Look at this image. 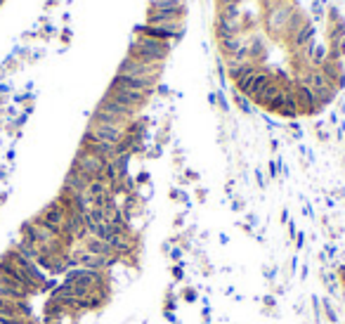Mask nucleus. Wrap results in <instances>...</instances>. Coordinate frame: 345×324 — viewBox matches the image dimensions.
I'll list each match as a JSON object with an SVG mask.
<instances>
[{
  "instance_id": "obj_5",
  "label": "nucleus",
  "mask_w": 345,
  "mask_h": 324,
  "mask_svg": "<svg viewBox=\"0 0 345 324\" xmlns=\"http://www.w3.org/2000/svg\"><path fill=\"white\" fill-rule=\"evenodd\" d=\"M107 97L116 99L119 104H123L125 109H130L135 114H137L140 109L147 107V102H149V95H144V93H132V90H125V88H119V85H109Z\"/></svg>"
},
{
  "instance_id": "obj_12",
  "label": "nucleus",
  "mask_w": 345,
  "mask_h": 324,
  "mask_svg": "<svg viewBox=\"0 0 345 324\" xmlns=\"http://www.w3.org/2000/svg\"><path fill=\"white\" fill-rule=\"evenodd\" d=\"M288 43H291V50H293V52L303 50L305 45H310V43H314V26H312V22H305V24L293 33V38H291Z\"/></svg>"
},
{
  "instance_id": "obj_30",
  "label": "nucleus",
  "mask_w": 345,
  "mask_h": 324,
  "mask_svg": "<svg viewBox=\"0 0 345 324\" xmlns=\"http://www.w3.org/2000/svg\"><path fill=\"white\" fill-rule=\"evenodd\" d=\"M277 173H279V161H270V166H267V175L270 178H277Z\"/></svg>"
},
{
  "instance_id": "obj_22",
  "label": "nucleus",
  "mask_w": 345,
  "mask_h": 324,
  "mask_svg": "<svg viewBox=\"0 0 345 324\" xmlns=\"http://www.w3.org/2000/svg\"><path fill=\"white\" fill-rule=\"evenodd\" d=\"M152 7H185L182 0H149Z\"/></svg>"
},
{
  "instance_id": "obj_37",
  "label": "nucleus",
  "mask_w": 345,
  "mask_h": 324,
  "mask_svg": "<svg viewBox=\"0 0 345 324\" xmlns=\"http://www.w3.org/2000/svg\"><path fill=\"white\" fill-rule=\"evenodd\" d=\"M308 272H310V265H303V267H300V279H303V282L308 279Z\"/></svg>"
},
{
  "instance_id": "obj_24",
  "label": "nucleus",
  "mask_w": 345,
  "mask_h": 324,
  "mask_svg": "<svg viewBox=\"0 0 345 324\" xmlns=\"http://www.w3.org/2000/svg\"><path fill=\"white\" fill-rule=\"evenodd\" d=\"M260 300H262V305L267 308L265 312H270V310H274V308H277V296H274V293H265Z\"/></svg>"
},
{
  "instance_id": "obj_25",
  "label": "nucleus",
  "mask_w": 345,
  "mask_h": 324,
  "mask_svg": "<svg viewBox=\"0 0 345 324\" xmlns=\"http://www.w3.org/2000/svg\"><path fill=\"white\" fill-rule=\"evenodd\" d=\"M336 279H338V287L343 289V298H345V263L336 267Z\"/></svg>"
},
{
  "instance_id": "obj_10",
  "label": "nucleus",
  "mask_w": 345,
  "mask_h": 324,
  "mask_svg": "<svg viewBox=\"0 0 345 324\" xmlns=\"http://www.w3.org/2000/svg\"><path fill=\"white\" fill-rule=\"evenodd\" d=\"M81 147L88 149V152H93V154H97V156H102V159H107V161H111V159L116 156V147H111V144H107V142H99V140L93 137L88 130H85L83 140H81Z\"/></svg>"
},
{
  "instance_id": "obj_38",
  "label": "nucleus",
  "mask_w": 345,
  "mask_h": 324,
  "mask_svg": "<svg viewBox=\"0 0 345 324\" xmlns=\"http://www.w3.org/2000/svg\"><path fill=\"white\" fill-rule=\"evenodd\" d=\"M246 220H249V225H258V216H255V213H249Z\"/></svg>"
},
{
  "instance_id": "obj_21",
  "label": "nucleus",
  "mask_w": 345,
  "mask_h": 324,
  "mask_svg": "<svg viewBox=\"0 0 345 324\" xmlns=\"http://www.w3.org/2000/svg\"><path fill=\"white\" fill-rule=\"evenodd\" d=\"M199 298H201V296H199V291H196L194 287H185V289H182V300H185V303H196Z\"/></svg>"
},
{
  "instance_id": "obj_20",
  "label": "nucleus",
  "mask_w": 345,
  "mask_h": 324,
  "mask_svg": "<svg viewBox=\"0 0 345 324\" xmlns=\"http://www.w3.org/2000/svg\"><path fill=\"white\" fill-rule=\"evenodd\" d=\"M170 277H173V282H185V263L182 260L170 265Z\"/></svg>"
},
{
  "instance_id": "obj_26",
  "label": "nucleus",
  "mask_w": 345,
  "mask_h": 324,
  "mask_svg": "<svg viewBox=\"0 0 345 324\" xmlns=\"http://www.w3.org/2000/svg\"><path fill=\"white\" fill-rule=\"evenodd\" d=\"M203 308H201V317H203V324H208L211 322V303H208V298L203 296Z\"/></svg>"
},
{
  "instance_id": "obj_31",
  "label": "nucleus",
  "mask_w": 345,
  "mask_h": 324,
  "mask_svg": "<svg viewBox=\"0 0 345 324\" xmlns=\"http://www.w3.org/2000/svg\"><path fill=\"white\" fill-rule=\"evenodd\" d=\"M286 232H288V241L296 239L298 229H296V223H293V220H291V223H286Z\"/></svg>"
},
{
  "instance_id": "obj_15",
  "label": "nucleus",
  "mask_w": 345,
  "mask_h": 324,
  "mask_svg": "<svg viewBox=\"0 0 345 324\" xmlns=\"http://www.w3.org/2000/svg\"><path fill=\"white\" fill-rule=\"evenodd\" d=\"M326 57H329V48L317 43L314 50H312V57H310V66H312V69H319L321 64L326 62Z\"/></svg>"
},
{
  "instance_id": "obj_32",
  "label": "nucleus",
  "mask_w": 345,
  "mask_h": 324,
  "mask_svg": "<svg viewBox=\"0 0 345 324\" xmlns=\"http://www.w3.org/2000/svg\"><path fill=\"white\" fill-rule=\"evenodd\" d=\"M286 267H288V270H286V272H288V277H293V275H296V267H298V258H291Z\"/></svg>"
},
{
  "instance_id": "obj_27",
  "label": "nucleus",
  "mask_w": 345,
  "mask_h": 324,
  "mask_svg": "<svg viewBox=\"0 0 345 324\" xmlns=\"http://www.w3.org/2000/svg\"><path fill=\"white\" fill-rule=\"evenodd\" d=\"M182 249H180V246H173V249H170V253H168V258H170V260H173V263H180V260H182Z\"/></svg>"
},
{
  "instance_id": "obj_13",
  "label": "nucleus",
  "mask_w": 345,
  "mask_h": 324,
  "mask_svg": "<svg viewBox=\"0 0 345 324\" xmlns=\"http://www.w3.org/2000/svg\"><path fill=\"white\" fill-rule=\"evenodd\" d=\"M239 31H241V24H239V22L218 17V22H215V36H218V40H222V38H234V36H239Z\"/></svg>"
},
{
  "instance_id": "obj_36",
  "label": "nucleus",
  "mask_w": 345,
  "mask_h": 324,
  "mask_svg": "<svg viewBox=\"0 0 345 324\" xmlns=\"http://www.w3.org/2000/svg\"><path fill=\"white\" fill-rule=\"evenodd\" d=\"M185 175H187V180H189V182H196V180H199V175H196L194 170H185Z\"/></svg>"
},
{
  "instance_id": "obj_33",
  "label": "nucleus",
  "mask_w": 345,
  "mask_h": 324,
  "mask_svg": "<svg viewBox=\"0 0 345 324\" xmlns=\"http://www.w3.org/2000/svg\"><path fill=\"white\" fill-rule=\"evenodd\" d=\"M293 241H296V249L300 251V249L305 246V232H298V234H296V239H293Z\"/></svg>"
},
{
  "instance_id": "obj_3",
  "label": "nucleus",
  "mask_w": 345,
  "mask_h": 324,
  "mask_svg": "<svg viewBox=\"0 0 345 324\" xmlns=\"http://www.w3.org/2000/svg\"><path fill=\"white\" fill-rule=\"evenodd\" d=\"M163 71V64H147L140 62L135 57H125L119 66V76H130V78H147V81H156L158 83V76Z\"/></svg>"
},
{
  "instance_id": "obj_2",
  "label": "nucleus",
  "mask_w": 345,
  "mask_h": 324,
  "mask_svg": "<svg viewBox=\"0 0 345 324\" xmlns=\"http://www.w3.org/2000/svg\"><path fill=\"white\" fill-rule=\"evenodd\" d=\"M293 14H296L293 2H279V5L270 7L267 14H265V26H267L270 36L282 38V40H284L286 26H288V22L293 19Z\"/></svg>"
},
{
  "instance_id": "obj_7",
  "label": "nucleus",
  "mask_w": 345,
  "mask_h": 324,
  "mask_svg": "<svg viewBox=\"0 0 345 324\" xmlns=\"http://www.w3.org/2000/svg\"><path fill=\"white\" fill-rule=\"evenodd\" d=\"M185 19V7H149L147 12V24L161 26V24H173Z\"/></svg>"
},
{
  "instance_id": "obj_9",
  "label": "nucleus",
  "mask_w": 345,
  "mask_h": 324,
  "mask_svg": "<svg viewBox=\"0 0 345 324\" xmlns=\"http://www.w3.org/2000/svg\"><path fill=\"white\" fill-rule=\"evenodd\" d=\"M111 85H119V88H125V90H132V93H144V95H154L156 90V81H147V78H130V76H114Z\"/></svg>"
},
{
  "instance_id": "obj_23",
  "label": "nucleus",
  "mask_w": 345,
  "mask_h": 324,
  "mask_svg": "<svg viewBox=\"0 0 345 324\" xmlns=\"http://www.w3.org/2000/svg\"><path fill=\"white\" fill-rule=\"evenodd\" d=\"M310 303H312V315H314V324H321V300H319V296H312V298H310Z\"/></svg>"
},
{
  "instance_id": "obj_42",
  "label": "nucleus",
  "mask_w": 345,
  "mask_h": 324,
  "mask_svg": "<svg viewBox=\"0 0 345 324\" xmlns=\"http://www.w3.org/2000/svg\"><path fill=\"white\" fill-rule=\"evenodd\" d=\"M282 223H288V211H286V208L282 211Z\"/></svg>"
},
{
  "instance_id": "obj_8",
  "label": "nucleus",
  "mask_w": 345,
  "mask_h": 324,
  "mask_svg": "<svg viewBox=\"0 0 345 324\" xmlns=\"http://www.w3.org/2000/svg\"><path fill=\"white\" fill-rule=\"evenodd\" d=\"M88 132H90L93 137H97L99 142H107V144H111V147H116V144L123 140L125 128H119V126H107V123H93V121H90Z\"/></svg>"
},
{
  "instance_id": "obj_41",
  "label": "nucleus",
  "mask_w": 345,
  "mask_h": 324,
  "mask_svg": "<svg viewBox=\"0 0 345 324\" xmlns=\"http://www.w3.org/2000/svg\"><path fill=\"white\" fill-rule=\"evenodd\" d=\"M196 194H199V201H206V190H199Z\"/></svg>"
},
{
  "instance_id": "obj_6",
  "label": "nucleus",
  "mask_w": 345,
  "mask_h": 324,
  "mask_svg": "<svg viewBox=\"0 0 345 324\" xmlns=\"http://www.w3.org/2000/svg\"><path fill=\"white\" fill-rule=\"evenodd\" d=\"M38 220L40 223H45L50 229H55L57 234H62V227H64V220H66V211H64V206L55 199V201H50L40 213H38Z\"/></svg>"
},
{
  "instance_id": "obj_16",
  "label": "nucleus",
  "mask_w": 345,
  "mask_h": 324,
  "mask_svg": "<svg viewBox=\"0 0 345 324\" xmlns=\"http://www.w3.org/2000/svg\"><path fill=\"white\" fill-rule=\"evenodd\" d=\"M232 99H234V104L239 107V111H241V114H253V111H255L253 102H251L246 95H241L239 90H232Z\"/></svg>"
},
{
  "instance_id": "obj_35",
  "label": "nucleus",
  "mask_w": 345,
  "mask_h": 324,
  "mask_svg": "<svg viewBox=\"0 0 345 324\" xmlns=\"http://www.w3.org/2000/svg\"><path fill=\"white\" fill-rule=\"evenodd\" d=\"M182 225H185V218H182V216H175V220H173V227L180 229Z\"/></svg>"
},
{
  "instance_id": "obj_39",
  "label": "nucleus",
  "mask_w": 345,
  "mask_h": 324,
  "mask_svg": "<svg viewBox=\"0 0 345 324\" xmlns=\"http://www.w3.org/2000/svg\"><path fill=\"white\" fill-rule=\"evenodd\" d=\"M241 208H244V204H241V201H232V211H241Z\"/></svg>"
},
{
  "instance_id": "obj_40",
  "label": "nucleus",
  "mask_w": 345,
  "mask_h": 324,
  "mask_svg": "<svg viewBox=\"0 0 345 324\" xmlns=\"http://www.w3.org/2000/svg\"><path fill=\"white\" fill-rule=\"evenodd\" d=\"M220 5H239V0H220Z\"/></svg>"
},
{
  "instance_id": "obj_29",
  "label": "nucleus",
  "mask_w": 345,
  "mask_h": 324,
  "mask_svg": "<svg viewBox=\"0 0 345 324\" xmlns=\"http://www.w3.org/2000/svg\"><path fill=\"white\" fill-rule=\"evenodd\" d=\"M338 253V249H336V244H324V256L329 258V260H333V256Z\"/></svg>"
},
{
  "instance_id": "obj_28",
  "label": "nucleus",
  "mask_w": 345,
  "mask_h": 324,
  "mask_svg": "<svg viewBox=\"0 0 345 324\" xmlns=\"http://www.w3.org/2000/svg\"><path fill=\"white\" fill-rule=\"evenodd\" d=\"M262 275H265V279H267V282H274V279H277V267L265 265V267H262Z\"/></svg>"
},
{
  "instance_id": "obj_17",
  "label": "nucleus",
  "mask_w": 345,
  "mask_h": 324,
  "mask_svg": "<svg viewBox=\"0 0 345 324\" xmlns=\"http://www.w3.org/2000/svg\"><path fill=\"white\" fill-rule=\"evenodd\" d=\"M321 300V315L329 320V324H338V312H336V308H333V303L329 296H324Z\"/></svg>"
},
{
  "instance_id": "obj_4",
  "label": "nucleus",
  "mask_w": 345,
  "mask_h": 324,
  "mask_svg": "<svg viewBox=\"0 0 345 324\" xmlns=\"http://www.w3.org/2000/svg\"><path fill=\"white\" fill-rule=\"evenodd\" d=\"M107 159H102V156L93 154V152H88V149H78L76 156H73V168L83 170L88 178H93V180H104V168H107Z\"/></svg>"
},
{
  "instance_id": "obj_1",
  "label": "nucleus",
  "mask_w": 345,
  "mask_h": 324,
  "mask_svg": "<svg viewBox=\"0 0 345 324\" xmlns=\"http://www.w3.org/2000/svg\"><path fill=\"white\" fill-rule=\"evenodd\" d=\"M170 50H173V45L166 43V40L135 33L130 48H128V55L140 62H147V64H163L168 60V55H170Z\"/></svg>"
},
{
  "instance_id": "obj_19",
  "label": "nucleus",
  "mask_w": 345,
  "mask_h": 324,
  "mask_svg": "<svg viewBox=\"0 0 345 324\" xmlns=\"http://www.w3.org/2000/svg\"><path fill=\"white\" fill-rule=\"evenodd\" d=\"M218 17H225V19H234V22H239V17H241L239 5H220V14H218Z\"/></svg>"
},
{
  "instance_id": "obj_11",
  "label": "nucleus",
  "mask_w": 345,
  "mask_h": 324,
  "mask_svg": "<svg viewBox=\"0 0 345 324\" xmlns=\"http://www.w3.org/2000/svg\"><path fill=\"white\" fill-rule=\"evenodd\" d=\"M93 182V178H88L83 170L78 168H69V173H66V178H64V190H69V192H85L88 190V185Z\"/></svg>"
},
{
  "instance_id": "obj_34",
  "label": "nucleus",
  "mask_w": 345,
  "mask_h": 324,
  "mask_svg": "<svg viewBox=\"0 0 345 324\" xmlns=\"http://www.w3.org/2000/svg\"><path fill=\"white\" fill-rule=\"evenodd\" d=\"M255 180H258V187H265L267 182H265V175H262L260 170H255Z\"/></svg>"
},
{
  "instance_id": "obj_43",
  "label": "nucleus",
  "mask_w": 345,
  "mask_h": 324,
  "mask_svg": "<svg viewBox=\"0 0 345 324\" xmlns=\"http://www.w3.org/2000/svg\"><path fill=\"white\" fill-rule=\"evenodd\" d=\"M0 2H2V0H0Z\"/></svg>"
},
{
  "instance_id": "obj_14",
  "label": "nucleus",
  "mask_w": 345,
  "mask_h": 324,
  "mask_svg": "<svg viewBox=\"0 0 345 324\" xmlns=\"http://www.w3.org/2000/svg\"><path fill=\"white\" fill-rule=\"evenodd\" d=\"M241 43H244V40H241L239 36H234V38H222V40H218V45H220V52L225 55L227 60H229V57H232V55H234V52L241 48Z\"/></svg>"
},
{
  "instance_id": "obj_18",
  "label": "nucleus",
  "mask_w": 345,
  "mask_h": 324,
  "mask_svg": "<svg viewBox=\"0 0 345 324\" xmlns=\"http://www.w3.org/2000/svg\"><path fill=\"white\" fill-rule=\"evenodd\" d=\"M178 308V296H175V287L168 284L166 287V296H163V310L166 312H175Z\"/></svg>"
}]
</instances>
